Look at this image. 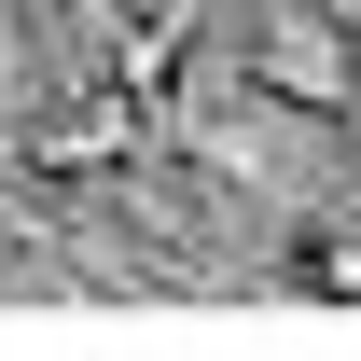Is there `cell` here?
Returning a JSON list of instances; mask_svg holds the SVG:
<instances>
[{"label": "cell", "mask_w": 361, "mask_h": 361, "mask_svg": "<svg viewBox=\"0 0 361 361\" xmlns=\"http://www.w3.org/2000/svg\"><path fill=\"white\" fill-rule=\"evenodd\" d=\"M264 70H278V84H319V97H348V56L319 42L306 14H292V28H278V42H264Z\"/></svg>", "instance_id": "1"}]
</instances>
